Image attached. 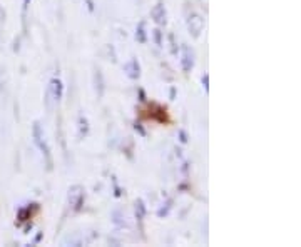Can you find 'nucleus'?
<instances>
[{
  "instance_id": "16",
  "label": "nucleus",
  "mask_w": 301,
  "mask_h": 247,
  "mask_svg": "<svg viewBox=\"0 0 301 247\" xmlns=\"http://www.w3.org/2000/svg\"><path fill=\"white\" fill-rule=\"evenodd\" d=\"M178 139H179L181 144H187V142H189V136H187V132L184 129H179L178 130Z\"/></svg>"
},
{
  "instance_id": "17",
  "label": "nucleus",
  "mask_w": 301,
  "mask_h": 247,
  "mask_svg": "<svg viewBox=\"0 0 301 247\" xmlns=\"http://www.w3.org/2000/svg\"><path fill=\"white\" fill-rule=\"evenodd\" d=\"M201 84H203V89L206 93H209V75L207 73H204L203 77H201Z\"/></svg>"
},
{
  "instance_id": "10",
  "label": "nucleus",
  "mask_w": 301,
  "mask_h": 247,
  "mask_svg": "<svg viewBox=\"0 0 301 247\" xmlns=\"http://www.w3.org/2000/svg\"><path fill=\"white\" fill-rule=\"evenodd\" d=\"M91 130V124H89V119H87L82 112L77 116V137L82 140L87 137V134Z\"/></svg>"
},
{
  "instance_id": "6",
  "label": "nucleus",
  "mask_w": 301,
  "mask_h": 247,
  "mask_svg": "<svg viewBox=\"0 0 301 247\" xmlns=\"http://www.w3.org/2000/svg\"><path fill=\"white\" fill-rule=\"evenodd\" d=\"M122 70H124L127 79H131V80H139L140 79V64H139L137 59L127 60V62L122 65Z\"/></svg>"
},
{
  "instance_id": "8",
  "label": "nucleus",
  "mask_w": 301,
  "mask_h": 247,
  "mask_svg": "<svg viewBox=\"0 0 301 247\" xmlns=\"http://www.w3.org/2000/svg\"><path fill=\"white\" fill-rule=\"evenodd\" d=\"M92 84H94V90H96V96L100 99L104 97L105 92V80H104V73L100 69L94 70V77H92Z\"/></svg>"
},
{
  "instance_id": "14",
  "label": "nucleus",
  "mask_w": 301,
  "mask_h": 247,
  "mask_svg": "<svg viewBox=\"0 0 301 247\" xmlns=\"http://www.w3.org/2000/svg\"><path fill=\"white\" fill-rule=\"evenodd\" d=\"M152 37H154V42H156L157 47L163 45V32H161V29H154L152 30Z\"/></svg>"
},
{
  "instance_id": "3",
  "label": "nucleus",
  "mask_w": 301,
  "mask_h": 247,
  "mask_svg": "<svg viewBox=\"0 0 301 247\" xmlns=\"http://www.w3.org/2000/svg\"><path fill=\"white\" fill-rule=\"evenodd\" d=\"M84 199H85V191L82 185H70L69 191H67V202H69V207L74 212H79L84 205Z\"/></svg>"
},
{
  "instance_id": "7",
  "label": "nucleus",
  "mask_w": 301,
  "mask_h": 247,
  "mask_svg": "<svg viewBox=\"0 0 301 247\" xmlns=\"http://www.w3.org/2000/svg\"><path fill=\"white\" fill-rule=\"evenodd\" d=\"M151 17H152V20H154V22H156L159 27H161V25H166V24H167V10H166V5H164L163 2H157L156 5L152 7Z\"/></svg>"
},
{
  "instance_id": "5",
  "label": "nucleus",
  "mask_w": 301,
  "mask_h": 247,
  "mask_svg": "<svg viewBox=\"0 0 301 247\" xmlns=\"http://www.w3.org/2000/svg\"><path fill=\"white\" fill-rule=\"evenodd\" d=\"M194 50L189 45H183L181 47V69H183L184 73H189L194 69Z\"/></svg>"
},
{
  "instance_id": "2",
  "label": "nucleus",
  "mask_w": 301,
  "mask_h": 247,
  "mask_svg": "<svg viewBox=\"0 0 301 247\" xmlns=\"http://www.w3.org/2000/svg\"><path fill=\"white\" fill-rule=\"evenodd\" d=\"M62 97H64V82L59 77L50 79L49 85H47V90H45L47 109H52V105H57Z\"/></svg>"
},
{
  "instance_id": "15",
  "label": "nucleus",
  "mask_w": 301,
  "mask_h": 247,
  "mask_svg": "<svg viewBox=\"0 0 301 247\" xmlns=\"http://www.w3.org/2000/svg\"><path fill=\"white\" fill-rule=\"evenodd\" d=\"M64 244H70V245H82V244H84V240H82V237L74 236V237L65 239V240H64Z\"/></svg>"
},
{
  "instance_id": "13",
  "label": "nucleus",
  "mask_w": 301,
  "mask_h": 247,
  "mask_svg": "<svg viewBox=\"0 0 301 247\" xmlns=\"http://www.w3.org/2000/svg\"><path fill=\"white\" fill-rule=\"evenodd\" d=\"M171 204H172V200H167L166 204H163V207H161V209L157 211V217H161V219H163V217H166L167 214H169L171 207H172Z\"/></svg>"
},
{
  "instance_id": "20",
  "label": "nucleus",
  "mask_w": 301,
  "mask_h": 247,
  "mask_svg": "<svg viewBox=\"0 0 301 247\" xmlns=\"http://www.w3.org/2000/svg\"><path fill=\"white\" fill-rule=\"evenodd\" d=\"M0 18H2V10H0Z\"/></svg>"
},
{
  "instance_id": "11",
  "label": "nucleus",
  "mask_w": 301,
  "mask_h": 247,
  "mask_svg": "<svg viewBox=\"0 0 301 247\" xmlns=\"http://www.w3.org/2000/svg\"><path fill=\"white\" fill-rule=\"evenodd\" d=\"M136 40L139 44L147 42V30H146V22H139L136 27Z\"/></svg>"
},
{
  "instance_id": "4",
  "label": "nucleus",
  "mask_w": 301,
  "mask_h": 247,
  "mask_svg": "<svg viewBox=\"0 0 301 247\" xmlns=\"http://www.w3.org/2000/svg\"><path fill=\"white\" fill-rule=\"evenodd\" d=\"M186 27H187V32H189V35L192 39H199L201 33H203V30H204L203 15L198 12H189L186 17Z\"/></svg>"
},
{
  "instance_id": "18",
  "label": "nucleus",
  "mask_w": 301,
  "mask_h": 247,
  "mask_svg": "<svg viewBox=\"0 0 301 247\" xmlns=\"http://www.w3.org/2000/svg\"><path fill=\"white\" fill-rule=\"evenodd\" d=\"M85 4H87V9H89V12H94V2H92V0H85Z\"/></svg>"
},
{
  "instance_id": "19",
  "label": "nucleus",
  "mask_w": 301,
  "mask_h": 247,
  "mask_svg": "<svg viewBox=\"0 0 301 247\" xmlns=\"http://www.w3.org/2000/svg\"><path fill=\"white\" fill-rule=\"evenodd\" d=\"M30 2H32V0H24V7H25V9H27V7L30 5Z\"/></svg>"
},
{
  "instance_id": "12",
  "label": "nucleus",
  "mask_w": 301,
  "mask_h": 247,
  "mask_svg": "<svg viewBox=\"0 0 301 247\" xmlns=\"http://www.w3.org/2000/svg\"><path fill=\"white\" fill-rule=\"evenodd\" d=\"M136 207V219L137 220H144V217H146V212H147V209H146V204H144V200L143 199H137L136 200V204H134Z\"/></svg>"
},
{
  "instance_id": "9",
  "label": "nucleus",
  "mask_w": 301,
  "mask_h": 247,
  "mask_svg": "<svg viewBox=\"0 0 301 247\" xmlns=\"http://www.w3.org/2000/svg\"><path fill=\"white\" fill-rule=\"evenodd\" d=\"M111 219H112V225L116 227L117 231H124V229H129V224H127V219H126V214L122 211H112L111 214Z\"/></svg>"
},
{
  "instance_id": "1",
  "label": "nucleus",
  "mask_w": 301,
  "mask_h": 247,
  "mask_svg": "<svg viewBox=\"0 0 301 247\" xmlns=\"http://www.w3.org/2000/svg\"><path fill=\"white\" fill-rule=\"evenodd\" d=\"M32 139H33V144H36V147L40 150V154L44 156V159L47 160V164H52V156H50V147H49V142H47V137H45V130L42 124L39 122V120H36L32 125Z\"/></svg>"
}]
</instances>
